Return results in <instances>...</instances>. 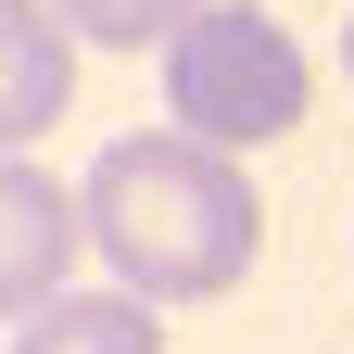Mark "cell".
Returning a JSON list of instances; mask_svg holds the SVG:
<instances>
[{
  "label": "cell",
  "mask_w": 354,
  "mask_h": 354,
  "mask_svg": "<svg viewBox=\"0 0 354 354\" xmlns=\"http://www.w3.org/2000/svg\"><path fill=\"white\" fill-rule=\"evenodd\" d=\"M76 203H88V253H102L114 291H140V304H215V291H241L253 253H266L253 165L190 140V127L114 140L76 177Z\"/></svg>",
  "instance_id": "cell-1"
},
{
  "label": "cell",
  "mask_w": 354,
  "mask_h": 354,
  "mask_svg": "<svg viewBox=\"0 0 354 354\" xmlns=\"http://www.w3.org/2000/svg\"><path fill=\"white\" fill-rule=\"evenodd\" d=\"M304 88H317L304 76V38L279 13H253V0H203L165 38V127H190V140L241 152V165L304 127Z\"/></svg>",
  "instance_id": "cell-2"
},
{
  "label": "cell",
  "mask_w": 354,
  "mask_h": 354,
  "mask_svg": "<svg viewBox=\"0 0 354 354\" xmlns=\"http://www.w3.org/2000/svg\"><path fill=\"white\" fill-rule=\"evenodd\" d=\"M76 253H88V203L64 190L51 165L0 152V329L38 317L51 291H76Z\"/></svg>",
  "instance_id": "cell-3"
},
{
  "label": "cell",
  "mask_w": 354,
  "mask_h": 354,
  "mask_svg": "<svg viewBox=\"0 0 354 354\" xmlns=\"http://www.w3.org/2000/svg\"><path fill=\"white\" fill-rule=\"evenodd\" d=\"M76 102V26L51 0H0V152L51 140Z\"/></svg>",
  "instance_id": "cell-4"
},
{
  "label": "cell",
  "mask_w": 354,
  "mask_h": 354,
  "mask_svg": "<svg viewBox=\"0 0 354 354\" xmlns=\"http://www.w3.org/2000/svg\"><path fill=\"white\" fill-rule=\"evenodd\" d=\"M13 354H165L140 291H51L38 317H13Z\"/></svg>",
  "instance_id": "cell-5"
},
{
  "label": "cell",
  "mask_w": 354,
  "mask_h": 354,
  "mask_svg": "<svg viewBox=\"0 0 354 354\" xmlns=\"http://www.w3.org/2000/svg\"><path fill=\"white\" fill-rule=\"evenodd\" d=\"M51 13L76 26V51H165L203 0H51Z\"/></svg>",
  "instance_id": "cell-6"
},
{
  "label": "cell",
  "mask_w": 354,
  "mask_h": 354,
  "mask_svg": "<svg viewBox=\"0 0 354 354\" xmlns=\"http://www.w3.org/2000/svg\"><path fill=\"white\" fill-rule=\"evenodd\" d=\"M342 76H354V26H342Z\"/></svg>",
  "instance_id": "cell-7"
}]
</instances>
